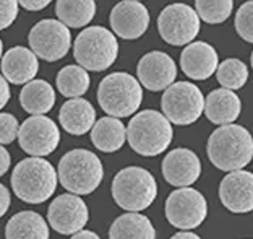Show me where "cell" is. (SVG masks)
Masks as SVG:
<instances>
[{
  "label": "cell",
  "instance_id": "obj_1",
  "mask_svg": "<svg viewBox=\"0 0 253 239\" xmlns=\"http://www.w3.org/2000/svg\"><path fill=\"white\" fill-rule=\"evenodd\" d=\"M206 153L217 170H242L253 160V137L244 125H219L208 138Z\"/></svg>",
  "mask_w": 253,
  "mask_h": 239
},
{
  "label": "cell",
  "instance_id": "obj_2",
  "mask_svg": "<svg viewBox=\"0 0 253 239\" xmlns=\"http://www.w3.org/2000/svg\"><path fill=\"white\" fill-rule=\"evenodd\" d=\"M57 170L41 156L21 160L11 173V187L15 195L33 205L49 200L57 189Z\"/></svg>",
  "mask_w": 253,
  "mask_h": 239
},
{
  "label": "cell",
  "instance_id": "obj_3",
  "mask_svg": "<svg viewBox=\"0 0 253 239\" xmlns=\"http://www.w3.org/2000/svg\"><path fill=\"white\" fill-rule=\"evenodd\" d=\"M174 130L169 119L154 109H145L135 114L126 125V140L141 156H158L169 148Z\"/></svg>",
  "mask_w": 253,
  "mask_h": 239
},
{
  "label": "cell",
  "instance_id": "obj_4",
  "mask_svg": "<svg viewBox=\"0 0 253 239\" xmlns=\"http://www.w3.org/2000/svg\"><path fill=\"white\" fill-rule=\"evenodd\" d=\"M57 176L62 187L68 192L77 195H89L104 179V166L93 151L77 148L60 158Z\"/></svg>",
  "mask_w": 253,
  "mask_h": 239
},
{
  "label": "cell",
  "instance_id": "obj_5",
  "mask_svg": "<svg viewBox=\"0 0 253 239\" xmlns=\"http://www.w3.org/2000/svg\"><path fill=\"white\" fill-rule=\"evenodd\" d=\"M143 88L133 75L114 72L97 86V103L112 118H130L141 106Z\"/></svg>",
  "mask_w": 253,
  "mask_h": 239
},
{
  "label": "cell",
  "instance_id": "obj_6",
  "mask_svg": "<svg viewBox=\"0 0 253 239\" xmlns=\"http://www.w3.org/2000/svg\"><path fill=\"white\" fill-rule=\"evenodd\" d=\"M112 197L126 212H141L153 205L158 197V184L151 173L141 166L120 170L112 180Z\"/></svg>",
  "mask_w": 253,
  "mask_h": 239
},
{
  "label": "cell",
  "instance_id": "obj_7",
  "mask_svg": "<svg viewBox=\"0 0 253 239\" xmlns=\"http://www.w3.org/2000/svg\"><path fill=\"white\" fill-rule=\"evenodd\" d=\"M73 56L78 65L91 72L107 70L117 60L119 43L111 30L104 26L84 28L75 39Z\"/></svg>",
  "mask_w": 253,
  "mask_h": 239
},
{
  "label": "cell",
  "instance_id": "obj_8",
  "mask_svg": "<svg viewBox=\"0 0 253 239\" xmlns=\"http://www.w3.org/2000/svg\"><path fill=\"white\" fill-rule=\"evenodd\" d=\"M161 108L170 124L190 125L203 114L205 96L192 81H174L164 90Z\"/></svg>",
  "mask_w": 253,
  "mask_h": 239
},
{
  "label": "cell",
  "instance_id": "obj_9",
  "mask_svg": "<svg viewBox=\"0 0 253 239\" xmlns=\"http://www.w3.org/2000/svg\"><path fill=\"white\" fill-rule=\"evenodd\" d=\"M208 215V203L201 192L193 187H179L166 200V218L182 231L195 230Z\"/></svg>",
  "mask_w": 253,
  "mask_h": 239
},
{
  "label": "cell",
  "instance_id": "obj_10",
  "mask_svg": "<svg viewBox=\"0 0 253 239\" xmlns=\"http://www.w3.org/2000/svg\"><path fill=\"white\" fill-rule=\"evenodd\" d=\"M200 16L187 3H170L158 18V31L170 46H187L198 36Z\"/></svg>",
  "mask_w": 253,
  "mask_h": 239
},
{
  "label": "cell",
  "instance_id": "obj_11",
  "mask_svg": "<svg viewBox=\"0 0 253 239\" xmlns=\"http://www.w3.org/2000/svg\"><path fill=\"white\" fill-rule=\"evenodd\" d=\"M28 43L38 57L47 62H55L63 59L70 51L72 33L70 28L59 20H42L31 28Z\"/></svg>",
  "mask_w": 253,
  "mask_h": 239
},
{
  "label": "cell",
  "instance_id": "obj_12",
  "mask_svg": "<svg viewBox=\"0 0 253 239\" xmlns=\"http://www.w3.org/2000/svg\"><path fill=\"white\" fill-rule=\"evenodd\" d=\"M18 143L30 156H47L60 143L59 125L45 116H31L18 129Z\"/></svg>",
  "mask_w": 253,
  "mask_h": 239
},
{
  "label": "cell",
  "instance_id": "obj_13",
  "mask_svg": "<svg viewBox=\"0 0 253 239\" xmlns=\"http://www.w3.org/2000/svg\"><path fill=\"white\" fill-rule=\"evenodd\" d=\"M89 221L86 202L77 194H62L55 197L47 210V223L50 228L63 236H72L83 230Z\"/></svg>",
  "mask_w": 253,
  "mask_h": 239
},
{
  "label": "cell",
  "instance_id": "obj_14",
  "mask_svg": "<svg viewBox=\"0 0 253 239\" xmlns=\"http://www.w3.org/2000/svg\"><path fill=\"white\" fill-rule=\"evenodd\" d=\"M138 81L149 91H164L177 78L174 59L163 51L148 52L140 59L136 67Z\"/></svg>",
  "mask_w": 253,
  "mask_h": 239
},
{
  "label": "cell",
  "instance_id": "obj_15",
  "mask_svg": "<svg viewBox=\"0 0 253 239\" xmlns=\"http://www.w3.org/2000/svg\"><path fill=\"white\" fill-rule=\"evenodd\" d=\"M109 21H111L114 34L126 41H133L141 38L146 33L151 16H149L148 8L141 2L124 0L112 8Z\"/></svg>",
  "mask_w": 253,
  "mask_h": 239
},
{
  "label": "cell",
  "instance_id": "obj_16",
  "mask_svg": "<svg viewBox=\"0 0 253 239\" xmlns=\"http://www.w3.org/2000/svg\"><path fill=\"white\" fill-rule=\"evenodd\" d=\"M219 200L232 213L253 212V173L231 171L219 185Z\"/></svg>",
  "mask_w": 253,
  "mask_h": 239
},
{
  "label": "cell",
  "instance_id": "obj_17",
  "mask_svg": "<svg viewBox=\"0 0 253 239\" xmlns=\"http://www.w3.org/2000/svg\"><path fill=\"white\" fill-rule=\"evenodd\" d=\"M163 176L174 187H190L201 176V161L195 151L175 148L163 160Z\"/></svg>",
  "mask_w": 253,
  "mask_h": 239
},
{
  "label": "cell",
  "instance_id": "obj_18",
  "mask_svg": "<svg viewBox=\"0 0 253 239\" xmlns=\"http://www.w3.org/2000/svg\"><path fill=\"white\" fill-rule=\"evenodd\" d=\"M219 65V56L211 44L192 41L180 54L182 72L190 80H208Z\"/></svg>",
  "mask_w": 253,
  "mask_h": 239
},
{
  "label": "cell",
  "instance_id": "obj_19",
  "mask_svg": "<svg viewBox=\"0 0 253 239\" xmlns=\"http://www.w3.org/2000/svg\"><path fill=\"white\" fill-rule=\"evenodd\" d=\"M0 70L8 83L26 85L39 72L38 56L31 49L16 46L8 49L0 59Z\"/></svg>",
  "mask_w": 253,
  "mask_h": 239
},
{
  "label": "cell",
  "instance_id": "obj_20",
  "mask_svg": "<svg viewBox=\"0 0 253 239\" xmlns=\"http://www.w3.org/2000/svg\"><path fill=\"white\" fill-rule=\"evenodd\" d=\"M203 113L216 125L234 124L242 113V101L232 90L217 88L205 98Z\"/></svg>",
  "mask_w": 253,
  "mask_h": 239
},
{
  "label": "cell",
  "instance_id": "obj_21",
  "mask_svg": "<svg viewBox=\"0 0 253 239\" xmlns=\"http://www.w3.org/2000/svg\"><path fill=\"white\" fill-rule=\"evenodd\" d=\"M59 120L62 129L70 135H84L93 129L96 122V109L83 98H70L62 104Z\"/></svg>",
  "mask_w": 253,
  "mask_h": 239
},
{
  "label": "cell",
  "instance_id": "obj_22",
  "mask_svg": "<svg viewBox=\"0 0 253 239\" xmlns=\"http://www.w3.org/2000/svg\"><path fill=\"white\" fill-rule=\"evenodd\" d=\"M49 223L31 210L15 213L5 226V239H49Z\"/></svg>",
  "mask_w": 253,
  "mask_h": 239
},
{
  "label": "cell",
  "instance_id": "obj_23",
  "mask_svg": "<svg viewBox=\"0 0 253 239\" xmlns=\"http://www.w3.org/2000/svg\"><path fill=\"white\" fill-rule=\"evenodd\" d=\"M91 132V142L104 153H114L124 147L126 140V127L119 118H101L94 122Z\"/></svg>",
  "mask_w": 253,
  "mask_h": 239
},
{
  "label": "cell",
  "instance_id": "obj_24",
  "mask_svg": "<svg viewBox=\"0 0 253 239\" xmlns=\"http://www.w3.org/2000/svg\"><path fill=\"white\" fill-rule=\"evenodd\" d=\"M109 239H156L151 220L140 212H128L114 220Z\"/></svg>",
  "mask_w": 253,
  "mask_h": 239
},
{
  "label": "cell",
  "instance_id": "obj_25",
  "mask_svg": "<svg viewBox=\"0 0 253 239\" xmlns=\"http://www.w3.org/2000/svg\"><path fill=\"white\" fill-rule=\"evenodd\" d=\"M20 104L31 116L47 114L55 104V91L45 80H31L23 86Z\"/></svg>",
  "mask_w": 253,
  "mask_h": 239
},
{
  "label": "cell",
  "instance_id": "obj_26",
  "mask_svg": "<svg viewBox=\"0 0 253 239\" xmlns=\"http://www.w3.org/2000/svg\"><path fill=\"white\" fill-rule=\"evenodd\" d=\"M55 15L68 28H84L96 15L94 0H57Z\"/></svg>",
  "mask_w": 253,
  "mask_h": 239
},
{
  "label": "cell",
  "instance_id": "obj_27",
  "mask_svg": "<svg viewBox=\"0 0 253 239\" xmlns=\"http://www.w3.org/2000/svg\"><path fill=\"white\" fill-rule=\"evenodd\" d=\"M55 85L65 98H82L89 90L91 80L82 65H65L57 73Z\"/></svg>",
  "mask_w": 253,
  "mask_h": 239
},
{
  "label": "cell",
  "instance_id": "obj_28",
  "mask_svg": "<svg viewBox=\"0 0 253 239\" xmlns=\"http://www.w3.org/2000/svg\"><path fill=\"white\" fill-rule=\"evenodd\" d=\"M216 78L222 88L227 90H240L249 81V67L240 59H226L216 68Z\"/></svg>",
  "mask_w": 253,
  "mask_h": 239
},
{
  "label": "cell",
  "instance_id": "obj_29",
  "mask_svg": "<svg viewBox=\"0 0 253 239\" xmlns=\"http://www.w3.org/2000/svg\"><path fill=\"white\" fill-rule=\"evenodd\" d=\"M234 0H195V11L200 20L210 25H219L232 15Z\"/></svg>",
  "mask_w": 253,
  "mask_h": 239
},
{
  "label": "cell",
  "instance_id": "obj_30",
  "mask_svg": "<svg viewBox=\"0 0 253 239\" xmlns=\"http://www.w3.org/2000/svg\"><path fill=\"white\" fill-rule=\"evenodd\" d=\"M234 26L237 34L245 43L253 44V0L245 2L242 7L237 10Z\"/></svg>",
  "mask_w": 253,
  "mask_h": 239
},
{
  "label": "cell",
  "instance_id": "obj_31",
  "mask_svg": "<svg viewBox=\"0 0 253 239\" xmlns=\"http://www.w3.org/2000/svg\"><path fill=\"white\" fill-rule=\"evenodd\" d=\"M18 119L10 113H0V145L13 143L18 137Z\"/></svg>",
  "mask_w": 253,
  "mask_h": 239
},
{
  "label": "cell",
  "instance_id": "obj_32",
  "mask_svg": "<svg viewBox=\"0 0 253 239\" xmlns=\"http://www.w3.org/2000/svg\"><path fill=\"white\" fill-rule=\"evenodd\" d=\"M18 0H0V30L8 28L18 15Z\"/></svg>",
  "mask_w": 253,
  "mask_h": 239
},
{
  "label": "cell",
  "instance_id": "obj_33",
  "mask_svg": "<svg viewBox=\"0 0 253 239\" xmlns=\"http://www.w3.org/2000/svg\"><path fill=\"white\" fill-rule=\"evenodd\" d=\"M10 205H11L10 190L7 189V185H3L2 182H0V218L8 212Z\"/></svg>",
  "mask_w": 253,
  "mask_h": 239
},
{
  "label": "cell",
  "instance_id": "obj_34",
  "mask_svg": "<svg viewBox=\"0 0 253 239\" xmlns=\"http://www.w3.org/2000/svg\"><path fill=\"white\" fill-rule=\"evenodd\" d=\"M52 0H18V3L23 8L30 10V11H39L45 8Z\"/></svg>",
  "mask_w": 253,
  "mask_h": 239
},
{
  "label": "cell",
  "instance_id": "obj_35",
  "mask_svg": "<svg viewBox=\"0 0 253 239\" xmlns=\"http://www.w3.org/2000/svg\"><path fill=\"white\" fill-rule=\"evenodd\" d=\"M10 101V86H8V81L5 80V77L0 73V111H2L7 103Z\"/></svg>",
  "mask_w": 253,
  "mask_h": 239
},
{
  "label": "cell",
  "instance_id": "obj_36",
  "mask_svg": "<svg viewBox=\"0 0 253 239\" xmlns=\"http://www.w3.org/2000/svg\"><path fill=\"white\" fill-rule=\"evenodd\" d=\"M10 165H11V156L8 153V150L0 145V176L7 174V171L10 170Z\"/></svg>",
  "mask_w": 253,
  "mask_h": 239
},
{
  "label": "cell",
  "instance_id": "obj_37",
  "mask_svg": "<svg viewBox=\"0 0 253 239\" xmlns=\"http://www.w3.org/2000/svg\"><path fill=\"white\" fill-rule=\"evenodd\" d=\"M70 239H101L99 236L96 235L94 231H89V230H80L78 233H75V235H72Z\"/></svg>",
  "mask_w": 253,
  "mask_h": 239
},
{
  "label": "cell",
  "instance_id": "obj_38",
  "mask_svg": "<svg viewBox=\"0 0 253 239\" xmlns=\"http://www.w3.org/2000/svg\"><path fill=\"white\" fill-rule=\"evenodd\" d=\"M170 239H201L198 235H195V233H190V231H180V233H175L174 236Z\"/></svg>",
  "mask_w": 253,
  "mask_h": 239
},
{
  "label": "cell",
  "instance_id": "obj_39",
  "mask_svg": "<svg viewBox=\"0 0 253 239\" xmlns=\"http://www.w3.org/2000/svg\"><path fill=\"white\" fill-rule=\"evenodd\" d=\"M2 56H3V43H2V39H0V59H2Z\"/></svg>",
  "mask_w": 253,
  "mask_h": 239
},
{
  "label": "cell",
  "instance_id": "obj_40",
  "mask_svg": "<svg viewBox=\"0 0 253 239\" xmlns=\"http://www.w3.org/2000/svg\"><path fill=\"white\" fill-rule=\"evenodd\" d=\"M252 68H253V52H252Z\"/></svg>",
  "mask_w": 253,
  "mask_h": 239
},
{
  "label": "cell",
  "instance_id": "obj_41",
  "mask_svg": "<svg viewBox=\"0 0 253 239\" xmlns=\"http://www.w3.org/2000/svg\"><path fill=\"white\" fill-rule=\"evenodd\" d=\"M136 2H140V0H136Z\"/></svg>",
  "mask_w": 253,
  "mask_h": 239
}]
</instances>
